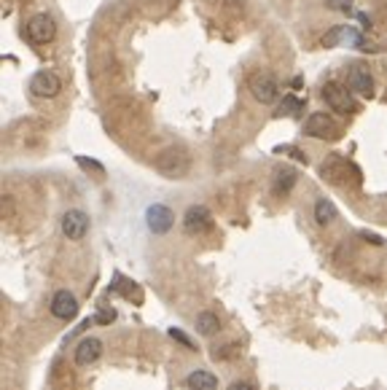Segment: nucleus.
I'll return each instance as SVG.
<instances>
[{
  "mask_svg": "<svg viewBox=\"0 0 387 390\" xmlns=\"http://www.w3.org/2000/svg\"><path fill=\"white\" fill-rule=\"evenodd\" d=\"M314 221L320 223V226H328V223H334L336 221V205L331 202V199H317L314 202Z\"/></svg>",
  "mask_w": 387,
  "mask_h": 390,
  "instance_id": "nucleus-16",
  "label": "nucleus"
},
{
  "mask_svg": "<svg viewBox=\"0 0 387 390\" xmlns=\"http://www.w3.org/2000/svg\"><path fill=\"white\" fill-rule=\"evenodd\" d=\"M169 337H172L175 342H181L183 347H189V350H194V347H196V344H194V342L189 339V337H186L181 329H169Z\"/></svg>",
  "mask_w": 387,
  "mask_h": 390,
  "instance_id": "nucleus-21",
  "label": "nucleus"
},
{
  "mask_svg": "<svg viewBox=\"0 0 387 390\" xmlns=\"http://www.w3.org/2000/svg\"><path fill=\"white\" fill-rule=\"evenodd\" d=\"M328 9H334V11H350L352 9V0H326Z\"/></svg>",
  "mask_w": 387,
  "mask_h": 390,
  "instance_id": "nucleus-22",
  "label": "nucleus"
},
{
  "mask_svg": "<svg viewBox=\"0 0 387 390\" xmlns=\"http://www.w3.org/2000/svg\"><path fill=\"white\" fill-rule=\"evenodd\" d=\"M302 108L304 102L296 98V95H285V98H282V105L275 110V116H280V119H282V116H293V113H299Z\"/></svg>",
  "mask_w": 387,
  "mask_h": 390,
  "instance_id": "nucleus-19",
  "label": "nucleus"
},
{
  "mask_svg": "<svg viewBox=\"0 0 387 390\" xmlns=\"http://www.w3.org/2000/svg\"><path fill=\"white\" fill-rule=\"evenodd\" d=\"M248 89H250L255 102H261V105H272L277 100V78L272 73H266V70H258V73L250 75Z\"/></svg>",
  "mask_w": 387,
  "mask_h": 390,
  "instance_id": "nucleus-2",
  "label": "nucleus"
},
{
  "mask_svg": "<svg viewBox=\"0 0 387 390\" xmlns=\"http://www.w3.org/2000/svg\"><path fill=\"white\" fill-rule=\"evenodd\" d=\"M229 390H255V388L250 385V382H231Z\"/></svg>",
  "mask_w": 387,
  "mask_h": 390,
  "instance_id": "nucleus-24",
  "label": "nucleus"
},
{
  "mask_svg": "<svg viewBox=\"0 0 387 390\" xmlns=\"http://www.w3.org/2000/svg\"><path fill=\"white\" fill-rule=\"evenodd\" d=\"M27 38L33 43H51L57 38V22L51 14H36L30 22H27Z\"/></svg>",
  "mask_w": 387,
  "mask_h": 390,
  "instance_id": "nucleus-5",
  "label": "nucleus"
},
{
  "mask_svg": "<svg viewBox=\"0 0 387 390\" xmlns=\"http://www.w3.org/2000/svg\"><path fill=\"white\" fill-rule=\"evenodd\" d=\"M186 385H189V390H218V379L207 369H194L186 377Z\"/></svg>",
  "mask_w": 387,
  "mask_h": 390,
  "instance_id": "nucleus-14",
  "label": "nucleus"
},
{
  "mask_svg": "<svg viewBox=\"0 0 387 390\" xmlns=\"http://www.w3.org/2000/svg\"><path fill=\"white\" fill-rule=\"evenodd\" d=\"M323 46H352V49H366V41H363L361 30L341 25V27L328 30V36L323 38Z\"/></svg>",
  "mask_w": 387,
  "mask_h": 390,
  "instance_id": "nucleus-6",
  "label": "nucleus"
},
{
  "mask_svg": "<svg viewBox=\"0 0 387 390\" xmlns=\"http://www.w3.org/2000/svg\"><path fill=\"white\" fill-rule=\"evenodd\" d=\"M113 291H119L124 299H129V302H134V305H140V302H143L140 285L132 283V280H127V278H121V275H116V280H113Z\"/></svg>",
  "mask_w": 387,
  "mask_h": 390,
  "instance_id": "nucleus-15",
  "label": "nucleus"
},
{
  "mask_svg": "<svg viewBox=\"0 0 387 390\" xmlns=\"http://www.w3.org/2000/svg\"><path fill=\"white\" fill-rule=\"evenodd\" d=\"M218 329H221V320H218L216 312L205 310V312L196 315V331H199L202 337H213V334H218Z\"/></svg>",
  "mask_w": 387,
  "mask_h": 390,
  "instance_id": "nucleus-18",
  "label": "nucleus"
},
{
  "mask_svg": "<svg viewBox=\"0 0 387 390\" xmlns=\"http://www.w3.org/2000/svg\"><path fill=\"white\" fill-rule=\"evenodd\" d=\"M304 135L309 137H317V140H326V137H334L336 135V124L328 113H312L307 124H304Z\"/></svg>",
  "mask_w": 387,
  "mask_h": 390,
  "instance_id": "nucleus-12",
  "label": "nucleus"
},
{
  "mask_svg": "<svg viewBox=\"0 0 387 390\" xmlns=\"http://www.w3.org/2000/svg\"><path fill=\"white\" fill-rule=\"evenodd\" d=\"M78 164H81L84 170H95V172H100V175H102V164H100V162H95V159L78 157Z\"/></svg>",
  "mask_w": 387,
  "mask_h": 390,
  "instance_id": "nucleus-23",
  "label": "nucleus"
},
{
  "mask_svg": "<svg viewBox=\"0 0 387 390\" xmlns=\"http://www.w3.org/2000/svg\"><path fill=\"white\" fill-rule=\"evenodd\" d=\"M191 167V159L183 148H167L157 157V170L167 178H183Z\"/></svg>",
  "mask_w": 387,
  "mask_h": 390,
  "instance_id": "nucleus-1",
  "label": "nucleus"
},
{
  "mask_svg": "<svg viewBox=\"0 0 387 390\" xmlns=\"http://www.w3.org/2000/svg\"><path fill=\"white\" fill-rule=\"evenodd\" d=\"M89 226H92V221H89V216H86L84 210L73 208L62 216V234L68 240H84Z\"/></svg>",
  "mask_w": 387,
  "mask_h": 390,
  "instance_id": "nucleus-7",
  "label": "nucleus"
},
{
  "mask_svg": "<svg viewBox=\"0 0 387 390\" xmlns=\"http://www.w3.org/2000/svg\"><path fill=\"white\" fill-rule=\"evenodd\" d=\"M113 320H116V310H113V307H110V310L108 307H102V310L95 315V323H102V326H108Z\"/></svg>",
  "mask_w": 387,
  "mask_h": 390,
  "instance_id": "nucleus-20",
  "label": "nucleus"
},
{
  "mask_svg": "<svg viewBox=\"0 0 387 390\" xmlns=\"http://www.w3.org/2000/svg\"><path fill=\"white\" fill-rule=\"evenodd\" d=\"M102 342L97 339V337H86V339L78 342V347H75V364L78 366H92L95 361H100V355H102Z\"/></svg>",
  "mask_w": 387,
  "mask_h": 390,
  "instance_id": "nucleus-13",
  "label": "nucleus"
},
{
  "mask_svg": "<svg viewBox=\"0 0 387 390\" xmlns=\"http://www.w3.org/2000/svg\"><path fill=\"white\" fill-rule=\"evenodd\" d=\"M213 226V218H210V210L205 205H191V208L186 210V216H183V229L189 234H202L207 232Z\"/></svg>",
  "mask_w": 387,
  "mask_h": 390,
  "instance_id": "nucleus-11",
  "label": "nucleus"
},
{
  "mask_svg": "<svg viewBox=\"0 0 387 390\" xmlns=\"http://www.w3.org/2000/svg\"><path fill=\"white\" fill-rule=\"evenodd\" d=\"M352 89L350 86H341L336 84V81H328L326 86H323V100H326L331 108L336 110V113H355V100H352L350 95Z\"/></svg>",
  "mask_w": 387,
  "mask_h": 390,
  "instance_id": "nucleus-4",
  "label": "nucleus"
},
{
  "mask_svg": "<svg viewBox=\"0 0 387 390\" xmlns=\"http://www.w3.org/2000/svg\"><path fill=\"white\" fill-rule=\"evenodd\" d=\"M62 89V81L57 73H51V70H38L33 78H30V92L36 95V98H57Z\"/></svg>",
  "mask_w": 387,
  "mask_h": 390,
  "instance_id": "nucleus-8",
  "label": "nucleus"
},
{
  "mask_svg": "<svg viewBox=\"0 0 387 390\" xmlns=\"http://www.w3.org/2000/svg\"><path fill=\"white\" fill-rule=\"evenodd\" d=\"M145 223L154 234H167L175 223V213L167 205H151L145 210Z\"/></svg>",
  "mask_w": 387,
  "mask_h": 390,
  "instance_id": "nucleus-9",
  "label": "nucleus"
},
{
  "mask_svg": "<svg viewBox=\"0 0 387 390\" xmlns=\"http://www.w3.org/2000/svg\"><path fill=\"white\" fill-rule=\"evenodd\" d=\"M51 315L57 317V320H73V317L78 315V299L73 296L68 288H62L51 296Z\"/></svg>",
  "mask_w": 387,
  "mask_h": 390,
  "instance_id": "nucleus-10",
  "label": "nucleus"
},
{
  "mask_svg": "<svg viewBox=\"0 0 387 390\" xmlns=\"http://www.w3.org/2000/svg\"><path fill=\"white\" fill-rule=\"evenodd\" d=\"M347 86L361 98H374V75L366 62H352L347 68Z\"/></svg>",
  "mask_w": 387,
  "mask_h": 390,
  "instance_id": "nucleus-3",
  "label": "nucleus"
},
{
  "mask_svg": "<svg viewBox=\"0 0 387 390\" xmlns=\"http://www.w3.org/2000/svg\"><path fill=\"white\" fill-rule=\"evenodd\" d=\"M293 186H296V170L282 167V170L275 172V194L277 196L290 194V189H293Z\"/></svg>",
  "mask_w": 387,
  "mask_h": 390,
  "instance_id": "nucleus-17",
  "label": "nucleus"
}]
</instances>
